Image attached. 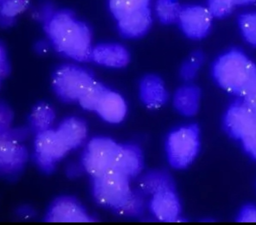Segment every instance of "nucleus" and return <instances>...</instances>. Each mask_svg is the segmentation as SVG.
Masks as SVG:
<instances>
[{"mask_svg": "<svg viewBox=\"0 0 256 225\" xmlns=\"http://www.w3.org/2000/svg\"><path fill=\"white\" fill-rule=\"evenodd\" d=\"M200 140V129L196 124H186L172 131L166 143L170 165L177 169L189 166L196 157Z\"/></svg>", "mask_w": 256, "mask_h": 225, "instance_id": "4", "label": "nucleus"}, {"mask_svg": "<svg viewBox=\"0 0 256 225\" xmlns=\"http://www.w3.org/2000/svg\"><path fill=\"white\" fill-rule=\"evenodd\" d=\"M240 220L242 222H256V209L248 208L242 212Z\"/></svg>", "mask_w": 256, "mask_h": 225, "instance_id": "29", "label": "nucleus"}, {"mask_svg": "<svg viewBox=\"0 0 256 225\" xmlns=\"http://www.w3.org/2000/svg\"><path fill=\"white\" fill-rule=\"evenodd\" d=\"M256 114L242 98L233 101L228 107L224 118L228 132L234 137L241 140L254 122Z\"/></svg>", "mask_w": 256, "mask_h": 225, "instance_id": "8", "label": "nucleus"}, {"mask_svg": "<svg viewBox=\"0 0 256 225\" xmlns=\"http://www.w3.org/2000/svg\"><path fill=\"white\" fill-rule=\"evenodd\" d=\"M90 58L104 66L122 68L129 64L130 56L129 51L124 46L118 43H108L92 47Z\"/></svg>", "mask_w": 256, "mask_h": 225, "instance_id": "14", "label": "nucleus"}, {"mask_svg": "<svg viewBox=\"0 0 256 225\" xmlns=\"http://www.w3.org/2000/svg\"><path fill=\"white\" fill-rule=\"evenodd\" d=\"M238 25L245 40L256 47V12L240 15L238 18Z\"/></svg>", "mask_w": 256, "mask_h": 225, "instance_id": "23", "label": "nucleus"}, {"mask_svg": "<svg viewBox=\"0 0 256 225\" xmlns=\"http://www.w3.org/2000/svg\"><path fill=\"white\" fill-rule=\"evenodd\" d=\"M16 143L6 140L1 141V160L4 165H12L20 160V152Z\"/></svg>", "mask_w": 256, "mask_h": 225, "instance_id": "27", "label": "nucleus"}, {"mask_svg": "<svg viewBox=\"0 0 256 225\" xmlns=\"http://www.w3.org/2000/svg\"><path fill=\"white\" fill-rule=\"evenodd\" d=\"M0 3L1 22L4 25H8L26 10L29 0H0Z\"/></svg>", "mask_w": 256, "mask_h": 225, "instance_id": "21", "label": "nucleus"}, {"mask_svg": "<svg viewBox=\"0 0 256 225\" xmlns=\"http://www.w3.org/2000/svg\"><path fill=\"white\" fill-rule=\"evenodd\" d=\"M213 17L208 7L188 5L182 7L178 22L187 37L200 40L209 33Z\"/></svg>", "mask_w": 256, "mask_h": 225, "instance_id": "7", "label": "nucleus"}, {"mask_svg": "<svg viewBox=\"0 0 256 225\" xmlns=\"http://www.w3.org/2000/svg\"><path fill=\"white\" fill-rule=\"evenodd\" d=\"M202 98L200 88L192 82H184L174 91L172 104L176 112L185 117L196 115L200 109Z\"/></svg>", "mask_w": 256, "mask_h": 225, "instance_id": "12", "label": "nucleus"}, {"mask_svg": "<svg viewBox=\"0 0 256 225\" xmlns=\"http://www.w3.org/2000/svg\"><path fill=\"white\" fill-rule=\"evenodd\" d=\"M204 58L198 51L192 53L180 64L178 74L184 82H192L198 75L202 64Z\"/></svg>", "mask_w": 256, "mask_h": 225, "instance_id": "20", "label": "nucleus"}, {"mask_svg": "<svg viewBox=\"0 0 256 225\" xmlns=\"http://www.w3.org/2000/svg\"><path fill=\"white\" fill-rule=\"evenodd\" d=\"M95 111L105 121L118 124L124 119L128 106L124 98L120 93L108 88L98 103Z\"/></svg>", "mask_w": 256, "mask_h": 225, "instance_id": "13", "label": "nucleus"}, {"mask_svg": "<svg viewBox=\"0 0 256 225\" xmlns=\"http://www.w3.org/2000/svg\"><path fill=\"white\" fill-rule=\"evenodd\" d=\"M142 167V157L139 149L130 144H120L113 168L131 178L137 176Z\"/></svg>", "mask_w": 256, "mask_h": 225, "instance_id": "16", "label": "nucleus"}, {"mask_svg": "<svg viewBox=\"0 0 256 225\" xmlns=\"http://www.w3.org/2000/svg\"><path fill=\"white\" fill-rule=\"evenodd\" d=\"M120 144L107 138H96L88 144L84 157V165L94 178L114 166Z\"/></svg>", "mask_w": 256, "mask_h": 225, "instance_id": "6", "label": "nucleus"}, {"mask_svg": "<svg viewBox=\"0 0 256 225\" xmlns=\"http://www.w3.org/2000/svg\"><path fill=\"white\" fill-rule=\"evenodd\" d=\"M255 0H236L237 4H245L252 2Z\"/></svg>", "mask_w": 256, "mask_h": 225, "instance_id": "30", "label": "nucleus"}, {"mask_svg": "<svg viewBox=\"0 0 256 225\" xmlns=\"http://www.w3.org/2000/svg\"><path fill=\"white\" fill-rule=\"evenodd\" d=\"M120 33L125 38L135 39L145 35L152 24L149 7L133 12L117 21Z\"/></svg>", "mask_w": 256, "mask_h": 225, "instance_id": "15", "label": "nucleus"}, {"mask_svg": "<svg viewBox=\"0 0 256 225\" xmlns=\"http://www.w3.org/2000/svg\"><path fill=\"white\" fill-rule=\"evenodd\" d=\"M150 195V208L158 220L174 222L178 219L181 207L174 185L156 191Z\"/></svg>", "mask_w": 256, "mask_h": 225, "instance_id": "10", "label": "nucleus"}, {"mask_svg": "<svg viewBox=\"0 0 256 225\" xmlns=\"http://www.w3.org/2000/svg\"><path fill=\"white\" fill-rule=\"evenodd\" d=\"M95 82L88 72L72 65L60 68L52 79V85L57 94L68 101H78Z\"/></svg>", "mask_w": 256, "mask_h": 225, "instance_id": "5", "label": "nucleus"}, {"mask_svg": "<svg viewBox=\"0 0 256 225\" xmlns=\"http://www.w3.org/2000/svg\"><path fill=\"white\" fill-rule=\"evenodd\" d=\"M56 131L71 148L78 145L86 134L84 123L74 118L65 120Z\"/></svg>", "mask_w": 256, "mask_h": 225, "instance_id": "18", "label": "nucleus"}, {"mask_svg": "<svg viewBox=\"0 0 256 225\" xmlns=\"http://www.w3.org/2000/svg\"><path fill=\"white\" fill-rule=\"evenodd\" d=\"M236 0H209L208 8L214 17L228 15L236 5Z\"/></svg>", "mask_w": 256, "mask_h": 225, "instance_id": "26", "label": "nucleus"}, {"mask_svg": "<svg viewBox=\"0 0 256 225\" xmlns=\"http://www.w3.org/2000/svg\"><path fill=\"white\" fill-rule=\"evenodd\" d=\"M242 98L256 113V78Z\"/></svg>", "mask_w": 256, "mask_h": 225, "instance_id": "28", "label": "nucleus"}, {"mask_svg": "<svg viewBox=\"0 0 256 225\" xmlns=\"http://www.w3.org/2000/svg\"><path fill=\"white\" fill-rule=\"evenodd\" d=\"M40 16L47 35L58 51L78 61L90 58L92 47L90 29L74 13L46 5Z\"/></svg>", "mask_w": 256, "mask_h": 225, "instance_id": "1", "label": "nucleus"}, {"mask_svg": "<svg viewBox=\"0 0 256 225\" xmlns=\"http://www.w3.org/2000/svg\"><path fill=\"white\" fill-rule=\"evenodd\" d=\"M150 0H108L110 10L116 21L129 14L149 7Z\"/></svg>", "mask_w": 256, "mask_h": 225, "instance_id": "19", "label": "nucleus"}, {"mask_svg": "<svg viewBox=\"0 0 256 225\" xmlns=\"http://www.w3.org/2000/svg\"><path fill=\"white\" fill-rule=\"evenodd\" d=\"M130 178L112 168L94 178V191L99 202L122 214H134L142 208L140 197L132 190Z\"/></svg>", "mask_w": 256, "mask_h": 225, "instance_id": "3", "label": "nucleus"}, {"mask_svg": "<svg viewBox=\"0 0 256 225\" xmlns=\"http://www.w3.org/2000/svg\"><path fill=\"white\" fill-rule=\"evenodd\" d=\"M36 148L42 164L48 165L72 149L57 131L46 129L40 132Z\"/></svg>", "mask_w": 256, "mask_h": 225, "instance_id": "11", "label": "nucleus"}, {"mask_svg": "<svg viewBox=\"0 0 256 225\" xmlns=\"http://www.w3.org/2000/svg\"><path fill=\"white\" fill-rule=\"evenodd\" d=\"M210 72L221 89L242 98L256 78V64L242 51L232 49L214 60Z\"/></svg>", "mask_w": 256, "mask_h": 225, "instance_id": "2", "label": "nucleus"}, {"mask_svg": "<svg viewBox=\"0 0 256 225\" xmlns=\"http://www.w3.org/2000/svg\"><path fill=\"white\" fill-rule=\"evenodd\" d=\"M138 94L142 103L151 110L164 106L170 97L164 80L154 73L146 74L140 78L138 84Z\"/></svg>", "mask_w": 256, "mask_h": 225, "instance_id": "9", "label": "nucleus"}, {"mask_svg": "<svg viewBox=\"0 0 256 225\" xmlns=\"http://www.w3.org/2000/svg\"><path fill=\"white\" fill-rule=\"evenodd\" d=\"M50 217L52 222H88V217L82 209L68 200L58 203L52 209Z\"/></svg>", "mask_w": 256, "mask_h": 225, "instance_id": "17", "label": "nucleus"}, {"mask_svg": "<svg viewBox=\"0 0 256 225\" xmlns=\"http://www.w3.org/2000/svg\"><path fill=\"white\" fill-rule=\"evenodd\" d=\"M108 89L96 81L78 100L81 106L86 109L95 110L100 97Z\"/></svg>", "mask_w": 256, "mask_h": 225, "instance_id": "24", "label": "nucleus"}, {"mask_svg": "<svg viewBox=\"0 0 256 225\" xmlns=\"http://www.w3.org/2000/svg\"><path fill=\"white\" fill-rule=\"evenodd\" d=\"M182 7L176 0H157L156 9L160 20L164 24L178 21Z\"/></svg>", "mask_w": 256, "mask_h": 225, "instance_id": "22", "label": "nucleus"}, {"mask_svg": "<svg viewBox=\"0 0 256 225\" xmlns=\"http://www.w3.org/2000/svg\"><path fill=\"white\" fill-rule=\"evenodd\" d=\"M32 117L35 126L40 132L48 129L52 123L54 114L48 105L41 104L36 108Z\"/></svg>", "mask_w": 256, "mask_h": 225, "instance_id": "25", "label": "nucleus"}]
</instances>
